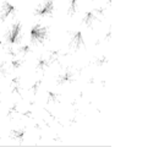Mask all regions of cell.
I'll use <instances>...</instances> for the list:
<instances>
[{
	"label": "cell",
	"instance_id": "obj_1",
	"mask_svg": "<svg viewBox=\"0 0 159 147\" xmlns=\"http://www.w3.org/2000/svg\"><path fill=\"white\" fill-rule=\"evenodd\" d=\"M49 37V28L40 23L34 25L30 31V38L32 43H43Z\"/></svg>",
	"mask_w": 159,
	"mask_h": 147
},
{
	"label": "cell",
	"instance_id": "obj_2",
	"mask_svg": "<svg viewBox=\"0 0 159 147\" xmlns=\"http://www.w3.org/2000/svg\"><path fill=\"white\" fill-rule=\"evenodd\" d=\"M22 26H21V22H14L11 25V27L7 30V32L5 33V39L6 42L9 43L10 45H14V44H17L21 42V38H22Z\"/></svg>",
	"mask_w": 159,
	"mask_h": 147
},
{
	"label": "cell",
	"instance_id": "obj_3",
	"mask_svg": "<svg viewBox=\"0 0 159 147\" xmlns=\"http://www.w3.org/2000/svg\"><path fill=\"white\" fill-rule=\"evenodd\" d=\"M104 15H105V7H97V9H93V10H91V11L86 12V15L83 16L82 22H83L87 27L92 28L93 25H94V22L99 21L100 16H104Z\"/></svg>",
	"mask_w": 159,
	"mask_h": 147
},
{
	"label": "cell",
	"instance_id": "obj_4",
	"mask_svg": "<svg viewBox=\"0 0 159 147\" xmlns=\"http://www.w3.org/2000/svg\"><path fill=\"white\" fill-rule=\"evenodd\" d=\"M53 12H54V0H44L34 10V16H39V17L52 16Z\"/></svg>",
	"mask_w": 159,
	"mask_h": 147
},
{
	"label": "cell",
	"instance_id": "obj_5",
	"mask_svg": "<svg viewBox=\"0 0 159 147\" xmlns=\"http://www.w3.org/2000/svg\"><path fill=\"white\" fill-rule=\"evenodd\" d=\"M86 47L83 34L81 31H74L71 32V38H70V48L74 50H80Z\"/></svg>",
	"mask_w": 159,
	"mask_h": 147
},
{
	"label": "cell",
	"instance_id": "obj_6",
	"mask_svg": "<svg viewBox=\"0 0 159 147\" xmlns=\"http://www.w3.org/2000/svg\"><path fill=\"white\" fill-rule=\"evenodd\" d=\"M15 12H16V7L11 2L4 0L2 5H1V11H0V21L4 22L9 16H11Z\"/></svg>",
	"mask_w": 159,
	"mask_h": 147
},
{
	"label": "cell",
	"instance_id": "obj_7",
	"mask_svg": "<svg viewBox=\"0 0 159 147\" xmlns=\"http://www.w3.org/2000/svg\"><path fill=\"white\" fill-rule=\"evenodd\" d=\"M74 80H75L74 72L70 71V70H66L65 72L60 74L59 76H58L57 82H58V85H65V84H71Z\"/></svg>",
	"mask_w": 159,
	"mask_h": 147
},
{
	"label": "cell",
	"instance_id": "obj_8",
	"mask_svg": "<svg viewBox=\"0 0 159 147\" xmlns=\"http://www.w3.org/2000/svg\"><path fill=\"white\" fill-rule=\"evenodd\" d=\"M50 59L49 58H44V57H40L39 59L37 60V64H36V69L39 70V71H44L45 69H48L50 66Z\"/></svg>",
	"mask_w": 159,
	"mask_h": 147
},
{
	"label": "cell",
	"instance_id": "obj_9",
	"mask_svg": "<svg viewBox=\"0 0 159 147\" xmlns=\"http://www.w3.org/2000/svg\"><path fill=\"white\" fill-rule=\"evenodd\" d=\"M25 135H26V131L23 129H16V130H11V139L15 140V141H19V142H23L25 140Z\"/></svg>",
	"mask_w": 159,
	"mask_h": 147
},
{
	"label": "cell",
	"instance_id": "obj_10",
	"mask_svg": "<svg viewBox=\"0 0 159 147\" xmlns=\"http://www.w3.org/2000/svg\"><path fill=\"white\" fill-rule=\"evenodd\" d=\"M67 1H69L67 15H69V16H74V15L79 11V1H77V0H67Z\"/></svg>",
	"mask_w": 159,
	"mask_h": 147
},
{
	"label": "cell",
	"instance_id": "obj_11",
	"mask_svg": "<svg viewBox=\"0 0 159 147\" xmlns=\"http://www.w3.org/2000/svg\"><path fill=\"white\" fill-rule=\"evenodd\" d=\"M19 54H22V55H26V54H28V53H31L32 52V48H31V45L30 44H22L20 47H17V50H16Z\"/></svg>",
	"mask_w": 159,
	"mask_h": 147
},
{
	"label": "cell",
	"instance_id": "obj_12",
	"mask_svg": "<svg viewBox=\"0 0 159 147\" xmlns=\"http://www.w3.org/2000/svg\"><path fill=\"white\" fill-rule=\"evenodd\" d=\"M47 102L48 103H57V102H59V94L55 93V92L49 91L48 96H47Z\"/></svg>",
	"mask_w": 159,
	"mask_h": 147
},
{
	"label": "cell",
	"instance_id": "obj_13",
	"mask_svg": "<svg viewBox=\"0 0 159 147\" xmlns=\"http://www.w3.org/2000/svg\"><path fill=\"white\" fill-rule=\"evenodd\" d=\"M11 87H12V91L15 93H19L21 92V84H20V77H15L11 82Z\"/></svg>",
	"mask_w": 159,
	"mask_h": 147
},
{
	"label": "cell",
	"instance_id": "obj_14",
	"mask_svg": "<svg viewBox=\"0 0 159 147\" xmlns=\"http://www.w3.org/2000/svg\"><path fill=\"white\" fill-rule=\"evenodd\" d=\"M22 63H23V60L17 59V58H14L10 64H11V67H12L14 70H16V69H20L21 66H22Z\"/></svg>",
	"mask_w": 159,
	"mask_h": 147
},
{
	"label": "cell",
	"instance_id": "obj_15",
	"mask_svg": "<svg viewBox=\"0 0 159 147\" xmlns=\"http://www.w3.org/2000/svg\"><path fill=\"white\" fill-rule=\"evenodd\" d=\"M40 82H42V80H38V81H36V82L33 84V86L31 87V90H32V93H33V94H37V91H38V88H39Z\"/></svg>",
	"mask_w": 159,
	"mask_h": 147
},
{
	"label": "cell",
	"instance_id": "obj_16",
	"mask_svg": "<svg viewBox=\"0 0 159 147\" xmlns=\"http://www.w3.org/2000/svg\"><path fill=\"white\" fill-rule=\"evenodd\" d=\"M4 76H6V70L4 67V64L0 63V77H4Z\"/></svg>",
	"mask_w": 159,
	"mask_h": 147
},
{
	"label": "cell",
	"instance_id": "obj_17",
	"mask_svg": "<svg viewBox=\"0 0 159 147\" xmlns=\"http://www.w3.org/2000/svg\"><path fill=\"white\" fill-rule=\"evenodd\" d=\"M1 47H2V42H1V41H0V48H1Z\"/></svg>",
	"mask_w": 159,
	"mask_h": 147
}]
</instances>
